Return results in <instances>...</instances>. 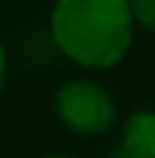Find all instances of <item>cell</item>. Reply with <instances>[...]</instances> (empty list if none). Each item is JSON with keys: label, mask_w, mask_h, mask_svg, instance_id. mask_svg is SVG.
<instances>
[{"label": "cell", "mask_w": 155, "mask_h": 158, "mask_svg": "<svg viewBox=\"0 0 155 158\" xmlns=\"http://www.w3.org/2000/svg\"><path fill=\"white\" fill-rule=\"evenodd\" d=\"M121 145L134 158H155V111L140 109L124 122Z\"/></svg>", "instance_id": "3957f363"}, {"label": "cell", "mask_w": 155, "mask_h": 158, "mask_svg": "<svg viewBox=\"0 0 155 158\" xmlns=\"http://www.w3.org/2000/svg\"><path fill=\"white\" fill-rule=\"evenodd\" d=\"M106 158H134V156H132V153H129V150L119 143V145H114V148L106 153Z\"/></svg>", "instance_id": "8992f818"}, {"label": "cell", "mask_w": 155, "mask_h": 158, "mask_svg": "<svg viewBox=\"0 0 155 158\" xmlns=\"http://www.w3.org/2000/svg\"><path fill=\"white\" fill-rule=\"evenodd\" d=\"M44 158H75V156H67V153H49V156H44Z\"/></svg>", "instance_id": "52a82bcc"}, {"label": "cell", "mask_w": 155, "mask_h": 158, "mask_svg": "<svg viewBox=\"0 0 155 158\" xmlns=\"http://www.w3.org/2000/svg\"><path fill=\"white\" fill-rule=\"evenodd\" d=\"M134 23L155 34V0H127Z\"/></svg>", "instance_id": "277c9868"}, {"label": "cell", "mask_w": 155, "mask_h": 158, "mask_svg": "<svg viewBox=\"0 0 155 158\" xmlns=\"http://www.w3.org/2000/svg\"><path fill=\"white\" fill-rule=\"evenodd\" d=\"M5 75H8V57H5V49H3V44H0V91H3V85H5Z\"/></svg>", "instance_id": "5b68a950"}, {"label": "cell", "mask_w": 155, "mask_h": 158, "mask_svg": "<svg viewBox=\"0 0 155 158\" xmlns=\"http://www.w3.org/2000/svg\"><path fill=\"white\" fill-rule=\"evenodd\" d=\"M49 29L57 49L70 62L106 70L127 57L134 18L127 0H57Z\"/></svg>", "instance_id": "6da1fadb"}, {"label": "cell", "mask_w": 155, "mask_h": 158, "mask_svg": "<svg viewBox=\"0 0 155 158\" xmlns=\"http://www.w3.org/2000/svg\"><path fill=\"white\" fill-rule=\"evenodd\" d=\"M54 114L70 132L103 135L116 122V101L101 83L75 78L54 94Z\"/></svg>", "instance_id": "7a4b0ae2"}]
</instances>
